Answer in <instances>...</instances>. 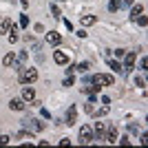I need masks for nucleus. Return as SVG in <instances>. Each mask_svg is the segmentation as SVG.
Wrapping results in <instances>:
<instances>
[{"instance_id": "15", "label": "nucleus", "mask_w": 148, "mask_h": 148, "mask_svg": "<svg viewBox=\"0 0 148 148\" xmlns=\"http://www.w3.org/2000/svg\"><path fill=\"white\" fill-rule=\"evenodd\" d=\"M97 22V18L95 16H82V27H91Z\"/></svg>"}, {"instance_id": "3", "label": "nucleus", "mask_w": 148, "mask_h": 148, "mask_svg": "<svg viewBox=\"0 0 148 148\" xmlns=\"http://www.w3.org/2000/svg\"><path fill=\"white\" fill-rule=\"evenodd\" d=\"M38 80V71L36 69H22V71H20V82H22V84H33V82Z\"/></svg>"}, {"instance_id": "4", "label": "nucleus", "mask_w": 148, "mask_h": 148, "mask_svg": "<svg viewBox=\"0 0 148 148\" xmlns=\"http://www.w3.org/2000/svg\"><path fill=\"white\" fill-rule=\"evenodd\" d=\"M135 58H137V53L135 51H126V53H124V73H130V71H133V66H135Z\"/></svg>"}, {"instance_id": "28", "label": "nucleus", "mask_w": 148, "mask_h": 148, "mask_svg": "<svg viewBox=\"0 0 148 148\" xmlns=\"http://www.w3.org/2000/svg\"><path fill=\"white\" fill-rule=\"evenodd\" d=\"M117 142L122 144V146H128V144H130V139H128V137H122V139H117Z\"/></svg>"}, {"instance_id": "14", "label": "nucleus", "mask_w": 148, "mask_h": 148, "mask_svg": "<svg viewBox=\"0 0 148 148\" xmlns=\"http://www.w3.org/2000/svg\"><path fill=\"white\" fill-rule=\"evenodd\" d=\"M144 13V7L142 5H137V7H133V11H130V20H133V22H135L137 18H139V16H142Z\"/></svg>"}, {"instance_id": "20", "label": "nucleus", "mask_w": 148, "mask_h": 148, "mask_svg": "<svg viewBox=\"0 0 148 148\" xmlns=\"http://www.w3.org/2000/svg\"><path fill=\"white\" fill-rule=\"evenodd\" d=\"M135 22H139V27H146V25H148V18H146V16L142 13V16H139V18H137Z\"/></svg>"}, {"instance_id": "12", "label": "nucleus", "mask_w": 148, "mask_h": 148, "mask_svg": "<svg viewBox=\"0 0 148 148\" xmlns=\"http://www.w3.org/2000/svg\"><path fill=\"white\" fill-rule=\"evenodd\" d=\"M53 60H56V64H69V58H66V53H62V51H56L53 53Z\"/></svg>"}, {"instance_id": "6", "label": "nucleus", "mask_w": 148, "mask_h": 148, "mask_svg": "<svg viewBox=\"0 0 148 148\" xmlns=\"http://www.w3.org/2000/svg\"><path fill=\"white\" fill-rule=\"evenodd\" d=\"M106 142H111V144H117L119 135H117V126H108L106 128V137H104Z\"/></svg>"}, {"instance_id": "2", "label": "nucleus", "mask_w": 148, "mask_h": 148, "mask_svg": "<svg viewBox=\"0 0 148 148\" xmlns=\"http://www.w3.org/2000/svg\"><path fill=\"white\" fill-rule=\"evenodd\" d=\"M22 126H25V130H29V133H40V130H44V122H40V119H22Z\"/></svg>"}, {"instance_id": "8", "label": "nucleus", "mask_w": 148, "mask_h": 148, "mask_svg": "<svg viewBox=\"0 0 148 148\" xmlns=\"http://www.w3.org/2000/svg\"><path fill=\"white\" fill-rule=\"evenodd\" d=\"M25 99L22 97H13L11 102H9V108H11V111H25Z\"/></svg>"}, {"instance_id": "10", "label": "nucleus", "mask_w": 148, "mask_h": 148, "mask_svg": "<svg viewBox=\"0 0 148 148\" xmlns=\"http://www.w3.org/2000/svg\"><path fill=\"white\" fill-rule=\"evenodd\" d=\"M47 42L53 44V47H58V44L62 42V36L58 33V31H49V33H47Z\"/></svg>"}, {"instance_id": "1", "label": "nucleus", "mask_w": 148, "mask_h": 148, "mask_svg": "<svg viewBox=\"0 0 148 148\" xmlns=\"http://www.w3.org/2000/svg\"><path fill=\"white\" fill-rule=\"evenodd\" d=\"M91 80H93V84H97V86H113V84H115V77L108 75V73H97V75H93Z\"/></svg>"}, {"instance_id": "13", "label": "nucleus", "mask_w": 148, "mask_h": 148, "mask_svg": "<svg viewBox=\"0 0 148 148\" xmlns=\"http://www.w3.org/2000/svg\"><path fill=\"white\" fill-rule=\"evenodd\" d=\"M13 29V22L9 18H5V20H0V33H9V31Z\"/></svg>"}, {"instance_id": "19", "label": "nucleus", "mask_w": 148, "mask_h": 148, "mask_svg": "<svg viewBox=\"0 0 148 148\" xmlns=\"http://www.w3.org/2000/svg\"><path fill=\"white\" fill-rule=\"evenodd\" d=\"M86 69H88V62H82V64L73 66V71H82V73H86Z\"/></svg>"}, {"instance_id": "27", "label": "nucleus", "mask_w": 148, "mask_h": 148, "mask_svg": "<svg viewBox=\"0 0 148 148\" xmlns=\"http://www.w3.org/2000/svg\"><path fill=\"white\" fill-rule=\"evenodd\" d=\"M128 128H130V133H139V126H137V124H128Z\"/></svg>"}, {"instance_id": "22", "label": "nucleus", "mask_w": 148, "mask_h": 148, "mask_svg": "<svg viewBox=\"0 0 148 148\" xmlns=\"http://www.w3.org/2000/svg\"><path fill=\"white\" fill-rule=\"evenodd\" d=\"M106 113H108V106H102V108H99V111H97V117H104V115H106Z\"/></svg>"}, {"instance_id": "30", "label": "nucleus", "mask_w": 148, "mask_h": 148, "mask_svg": "<svg viewBox=\"0 0 148 148\" xmlns=\"http://www.w3.org/2000/svg\"><path fill=\"white\" fill-rule=\"evenodd\" d=\"M135 0H122V5H133Z\"/></svg>"}, {"instance_id": "7", "label": "nucleus", "mask_w": 148, "mask_h": 148, "mask_svg": "<svg viewBox=\"0 0 148 148\" xmlns=\"http://www.w3.org/2000/svg\"><path fill=\"white\" fill-rule=\"evenodd\" d=\"M75 115H77V106L71 104V106H69V111H66V126H73V124H75Z\"/></svg>"}, {"instance_id": "25", "label": "nucleus", "mask_w": 148, "mask_h": 148, "mask_svg": "<svg viewBox=\"0 0 148 148\" xmlns=\"http://www.w3.org/2000/svg\"><path fill=\"white\" fill-rule=\"evenodd\" d=\"M139 66H142V71H146V66H148V60H146V58L139 60Z\"/></svg>"}, {"instance_id": "5", "label": "nucleus", "mask_w": 148, "mask_h": 148, "mask_svg": "<svg viewBox=\"0 0 148 148\" xmlns=\"http://www.w3.org/2000/svg\"><path fill=\"white\" fill-rule=\"evenodd\" d=\"M80 142L82 144H91L93 142V128L91 126H82L80 128Z\"/></svg>"}, {"instance_id": "29", "label": "nucleus", "mask_w": 148, "mask_h": 148, "mask_svg": "<svg viewBox=\"0 0 148 148\" xmlns=\"http://www.w3.org/2000/svg\"><path fill=\"white\" fill-rule=\"evenodd\" d=\"M124 53H126V51H124V49H117V51H115V56H117L119 60H122V58H124Z\"/></svg>"}, {"instance_id": "11", "label": "nucleus", "mask_w": 148, "mask_h": 148, "mask_svg": "<svg viewBox=\"0 0 148 148\" xmlns=\"http://www.w3.org/2000/svg\"><path fill=\"white\" fill-rule=\"evenodd\" d=\"M22 99H25V102H33V99H36V91H33V86H25V88H22Z\"/></svg>"}, {"instance_id": "16", "label": "nucleus", "mask_w": 148, "mask_h": 148, "mask_svg": "<svg viewBox=\"0 0 148 148\" xmlns=\"http://www.w3.org/2000/svg\"><path fill=\"white\" fill-rule=\"evenodd\" d=\"M108 66L115 71V73H124V69H122V64H119L117 60H108Z\"/></svg>"}, {"instance_id": "17", "label": "nucleus", "mask_w": 148, "mask_h": 148, "mask_svg": "<svg viewBox=\"0 0 148 148\" xmlns=\"http://www.w3.org/2000/svg\"><path fill=\"white\" fill-rule=\"evenodd\" d=\"M119 7H122V0H111V2H108V11H113V13H115V11L119 9Z\"/></svg>"}, {"instance_id": "23", "label": "nucleus", "mask_w": 148, "mask_h": 148, "mask_svg": "<svg viewBox=\"0 0 148 148\" xmlns=\"http://www.w3.org/2000/svg\"><path fill=\"white\" fill-rule=\"evenodd\" d=\"M20 27H29V16H22V18H20Z\"/></svg>"}, {"instance_id": "26", "label": "nucleus", "mask_w": 148, "mask_h": 148, "mask_svg": "<svg viewBox=\"0 0 148 148\" xmlns=\"http://www.w3.org/2000/svg\"><path fill=\"white\" fill-rule=\"evenodd\" d=\"M51 11H53V16H56V18H60V9H58L56 5H51Z\"/></svg>"}, {"instance_id": "24", "label": "nucleus", "mask_w": 148, "mask_h": 148, "mask_svg": "<svg viewBox=\"0 0 148 148\" xmlns=\"http://www.w3.org/2000/svg\"><path fill=\"white\" fill-rule=\"evenodd\" d=\"M135 84H137V86H146V80H144V77H137V80H135Z\"/></svg>"}, {"instance_id": "9", "label": "nucleus", "mask_w": 148, "mask_h": 148, "mask_svg": "<svg viewBox=\"0 0 148 148\" xmlns=\"http://www.w3.org/2000/svg\"><path fill=\"white\" fill-rule=\"evenodd\" d=\"M104 137H106V124L104 122H97V124H95V139L102 142Z\"/></svg>"}, {"instance_id": "21", "label": "nucleus", "mask_w": 148, "mask_h": 148, "mask_svg": "<svg viewBox=\"0 0 148 148\" xmlns=\"http://www.w3.org/2000/svg\"><path fill=\"white\" fill-rule=\"evenodd\" d=\"M9 142H11V137H9V135H0V146H7Z\"/></svg>"}, {"instance_id": "18", "label": "nucleus", "mask_w": 148, "mask_h": 148, "mask_svg": "<svg viewBox=\"0 0 148 148\" xmlns=\"http://www.w3.org/2000/svg\"><path fill=\"white\" fill-rule=\"evenodd\" d=\"M13 62H16V56H13V53H7L5 60H2V64H5V66H11Z\"/></svg>"}]
</instances>
